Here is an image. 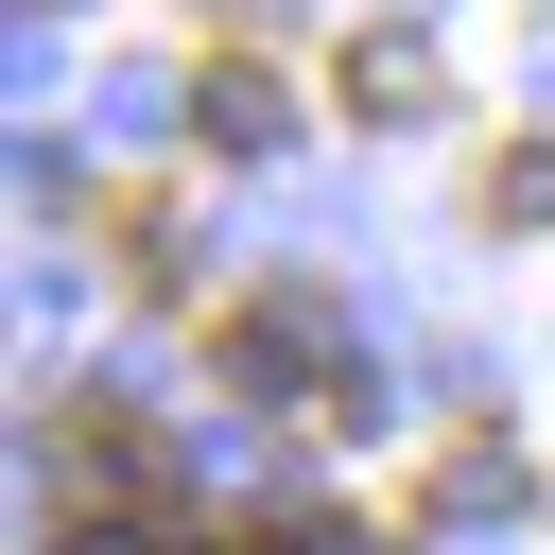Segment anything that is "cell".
Masks as SVG:
<instances>
[{"mask_svg": "<svg viewBox=\"0 0 555 555\" xmlns=\"http://www.w3.org/2000/svg\"><path fill=\"white\" fill-rule=\"evenodd\" d=\"M347 104H364V121H416V104H434V52H416V35H364V52H347Z\"/></svg>", "mask_w": 555, "mask_h": 555, "instance_id": "cell-3", "label": "cell"}, {"mask_svg": "<svg viewBox=\"0 0 555 555\" xmlns=\"http://www.w3.org/2000/svg\"><path fill=\"white\" fill-rule=\"evenodd\" d=\"M486 208H503V225H555V139H520V156L486 173Z\"/></svg>", "mask_w": 555, "mask_h": 555, "instance_id": "cell-5", "label": "cell"}, {"mask_svg": "<svg viewBox=\"0 0 555 555\" xmlns=\"http://www.w3.org/2000/svg\"><path fill=\"white\" fill-rule=\"evenodd\" d=\"M191 139H208V156H278V139H295V87H278L260 52H208V69H191Z\"/></svg>", "mask_w": 555, "mask_h": 555, "instance_id": "cell-2", "label": "cell"}, {"mask_svg": "<svg viewBox=\"0 0 555 555\" xmlns=\"http://www.w3.org/2000/svg\"><path fill=\"white\" fill-rule=\"evenodd\" d=\"M434 503H451V520H503V503H520V451H451V486H434Z\"/></svg>", "mask_w": 555, "mask_h": 555, "instance_id": "cell-4", "label": "cell"}, {"mask_svg": "<svg viewBox=\"0 0 555 555\" xmlns=\"http://www.w3.org/2000/svg\"><path fill=\"white\" fill-rule=\"evenodd\" d=\"M225 382L243 399H295V416H364V364H347L330 295H243L225 312Z\"/></svg>", "mask_w": 555, "mask_h": 555, "instance_id": "cell-1", "label": "cell"}, {"mask_svg": "<svg viewBox=\"0 0 555 555\" xmlns=\"http://www.w3.org/2000/svg\"><path fill=\"white\" fill-rule=\"evenodd\" d=\"M278 555H364V520H295V538H278Z\"/></svg>", "mask_w": 555, "mask_h": 555, "instance_id": "cell-7", "label": "cell"}, {"mask_svg": "<svg viewBox=\"0 0 555 555\" xmlns=\"http://www.w3.org/2000/svg\"><path fill=\"white\" fill-rule=\"evenodd\" d=\"M52 555H173V538H139V520H69Z\"/></svg>", "mask_w": 555, "mask_h": 555, "instance_id": "cell-6", "label": "cell"}]
</instances>
